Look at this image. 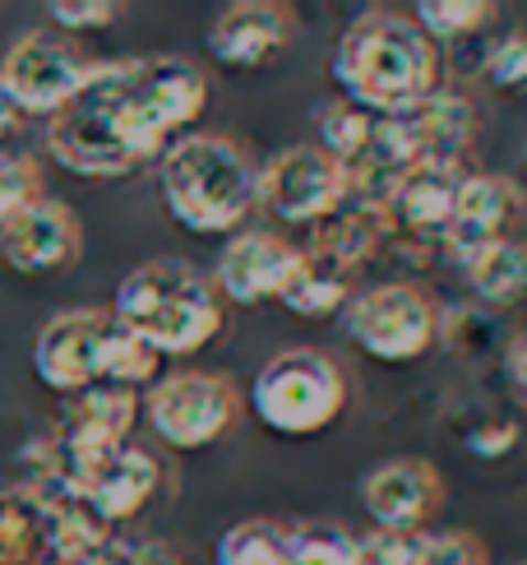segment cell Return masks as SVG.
I'll list each match as a JSON object with an SVG mask.
<instances>
[{
	"instance_id": "28",
	"label": "cell",
	"mask_w": 527,
	"mask_h": 565,
	"mask_svg": "<svg viewBox=\"0 0 527 565\" xmlns=\"http://www.w3.org/2000/svg\"><path fill=\"white\" fill-rule=\"evenodd\" d=\"M162 358L153 348H143L135 334H126L121 324H111L107 348H103V381L98 385H121V390H143L158 381Z\"/></svg>"
},
{
	"instance_id": "15",
	"label": "cell",
	"mask_w": 527,
	"mask_h": 565,
	"mask_svg": "<svg viewBox=\"0 0 527 565\" xmlns=\"http://www.w3.org/2000/svg\"><path fill=\"white\" fill-rule=\"evenodd\" d=\"M162 482H166V468L153 450L121 445V450H111L107 459L88 463L69 491H75L79 505H88L111 529V524H126V520H135V514L149 510L158 501Z\"/></svg>"
},
{
	"instance_id": "9",
	"label": "cell",
	"mask_w": 527,
	"mask_h": 565,
	"mask_svg": "<svg viewBox=\"0 0 527 565\" xmlns=\"http://www.w3.org/2000/svg\"><path fill=\"white\" fill-rule=\"evenodd\" d=\"M93 65L98 61H88V52L75 38H65L56 29H33L0 61V84L10 88V98L23 116H46V121H52L79 93Z\"/></svg>"
},
{
	"instance_id": "20",
	"label": "cell",
	"mask_w": 527,
	"mask_h": 565,
	"mask_svg": "<svg viewBox=\"0 0 527 565\" xmlns=\"http://www.w3.org/2000/svg\"><path fill=\"white\" fill-rule=\"evenodd\" d=\"M394 232L389 214H379V209H366L347 200L338 214H329L324 223H315V242H310V260L333 269V274H347L356 265H366L370 255L385 246V237Z\"/></svg>"
},
{
	"instance_id": "8",
	"label": "cell",
	"mask_w": 527,
	"mask_h": 565,
	"mask_svg": "<svg viewBox=\"0 0 527 565\" xmlns=\"http://www.w3.org/2000/svg\"><path fill=\"white\" fill-rule=\"evenodd\" d=\"M46 153L75 177H126L135 162L126 158L121 139L111 130V65H93L79 93L46 121Z\"/></svg>"
},
{
	"instance_id": "27",
	"label": "cell",
	"mask_w": 527,
	"mask_h": 565,
	"mask_svg": "<svg viewBox=\"0 0 527 565\" xmlns=\"http://www.w3.org/2000/svg\"><path fill=\"white\" fill-rule=\"evenodd\" d=\"M315 130H320L315 145H320L329 158L352 162L356 153L366 149V139H370V130H375V116L362 111V107H352V103H343V98H329V103L315 111Z\"/></svg>"
},
{
	"instance_id": "22",
	"label": "cell",
	"mask_w": 527,
	"mask_h": 565,
	"mask_svg": "<svg viewBox=\"0 0 527 565\" xmlns=\"http://www.w3.org/2000/svg\"><path fill=\"white\" fill-rule=\"evenodd\" d=\"M472 292L491 311H523L527 306V237H509L463 269Z\"/></svg>"
},
{
	"instance_id": "13",
	"label": "cell",
	"mask_w": 527,
	"mask_h": 565,
	"mask_svg": "<svg viewBox=\"0 0 527 565\" xmlns=\"http://www.w3.org/2000/svg\"><path fill=\"white\" fill-rule=\"evenodd\" d=\"M527 209V195L514 177H499V172H467L459 204H453V218L444 227L440 246L459 260L463 269L476 265L486 250H495L499 242L514 237V227Z\"/></svg>"
},
{
	"instance_id": "39",
	"label": "cell",
	"mask_w": 527,
	"mask_h": 565,
	"mask_svg": "<svg viewBox=\"0 0 527 565\" xmlns=\"http://www.w3.org/2000/svg\"><path fill=\"white\" fill-rule=\"evenodd\" d=\"M514 565H527V561H514Z\"/></svg>"
},
{
	"instance_id": "35",
	"label": "cell",
	"mask_w": 527,
	"mask_h": 565,
	"mask_svg": "<svg viewBox=\"0 0 527 565\" xmlns=\"http://www.w3.org/2000/svg\"><path fill=\"white\" fill-rule=\"evenodd\" d=\"M505 375H509V385L527 398V329L505 343Z\"/></svg>"
},
{
	"instance_id": "38",
	"label": "cell",
	"mask_w": 527,
	"mask_h": 565,
	"mask_svg": "<svg viewBox=\"0 0 527 565\" xmlns=\"http://www.w3.org/2000/svg\"><path fill=\"white\" fill-rule=\"evenodd\" d=\"M79 565H121V552H107V556H93V561H79Z\"/></svg>"
},
{
	"instance_id": "2",
	"label": "cell",
	"mask_w": 527,
	"mask_h": 565,
	"mask_svg": "<svg viewBox=\"0 0 527 565\" xmlns=\"http://www.w3.org/2000/svg\"><path fill=\"white\" fill-rule=\"evenodd\" d=\"M158 195L195 237H236L259 209V162L227 135L190 130L158 158Z\"/></svg>"
},
{
	"instance_id": "26",
	"label": "cell",
	"mask_w": 527,
	"mask_h": 565,
	"mask_svg": "<svg viewBox=\"0 0 527 565\" xmlns=\"http://www.w3.org/2000/svg\"><path fill=\"white\" fill-rule=\"evenodd\" d=\"M287 529L278 520H241L223 533L218 565H287Z\"/></svg>"
},
{
	"instance_id": "24",
	"label": "cell",
	"mask_w": 527,
	"mask_h": 565,
	"mask_svg": "<svg viewBox=\"0 0 527 565\" xmlns=\"http://www.w3.org/2000/svg\"><path fill=\"white\" fill-rule=\"evenodd\" d=\"M287 565H366L356 533L333 520H305L287 529Z\"/></svg>"
},
{
	"instance_id": "32",
	"label": "cell",
	"mask_w": 527,
	"mask_h": 565,
	"mask_svg": "<svg viewBox=\"0 0 527 565\" xmlns=\"http://www.w3.org/2000/svg\"><path fill=\"white\" fill-rule=\"evenodd\" d=\"M46 14L56 19V33H88V29H111L116 19L126 14V6L116 0H52Z\"/></svg>"
},
{
	"instance_id": "37",
	"label": "cell",
	"mask_w": 527,
	"mask_h": 565,
	"mask_svg": "<svg viewBox=\"0 0 527 565\" xmlns=\"http://www.w3.org/2000/svg\"><path fill=\"white\" fill-rule=\"evenodd\" d=\"M126 565V561H121ZM130 565H181V561H172V556H135Z\"/></svg>"
},
{
	"instance_id": "5",
	"label": "cell",
	"mask_w": 527,
	"mask_h": 565,
	"mask_svg": "<svg viewBox=\"0 0 527 565\" xmlns=\"http://www.w3.org/2000/svg\"><path fill=\"white\" fill-rule=\"evenodd\" d=\"M352 404V381L324 348H282L250 381V413L282 440H310L329 431Z\"/></svg>"
},
{
	"instance_id": "16",
	"label": "cell",
	"mask_w": 527,
	"mask_h": 565,
	"mask_svg": "<svg viewBox=\"0 0 527 565\" xmlns=\"http://www.w3.org/2000/svg\"><path fill=\"white\" fill-rule=\"evenodd\" d=\"M79 250H84V227L75 218V209L61 200L42 195L19 218L0 223V260L23 278L61 274L79 260Z\"/></svg>"
},
{
	"instance_id": "36",
	"label": "cell",
	"mask_w": 527,
	"mask_h": 565,
	"mask_svg": "<svg viewBox=\"0 0 527 565\" xmlns=\"http://www.w3.org/2000/svg\"><path fill=\"white\" fill-rule=\"evenodd\" d=\"M19 121H23V111L14 107V98H10V88L0 84V145H6V139L19 130Z\"/></svg>"
},
{
	"instance_id": "11",
	"label": "cell",
	"mask_w": 527,
	"mask_h": 565,
	"mask_svg": "<svg viewBox=\"0 0 527 565\" xmlns=\"http://www.w3.org/2000/svg\"><path fill=\"white\" fill-rule=\"evenodd\" d=\"M111 311L98 306H75V311H56L37 329L33 343V371L46 390L56 394H79L103 381V348L111 334Z\"/></svg>"
},
{
	"instance_id": "3",
	"label": "cell",
	"mask_w": 527,
	"mask_h": 565,
	"mask_svg": "<svg viewBox=\"0 0 527 565\" xmlns=\"http://www.w3.org/2000/svg\"><path fill=\"white\" fill-rule=\"evenodd\" d=\"M111 320L158 358H190L223 334L227 306L190 260H143L116 288Z\"/></svg>"
},
{
	"instance_id": "12",
	"label": "cell",
	"mask_w": 527,
	"mask_h": 565,
	"mask_svg": "<svg viewBox=\"0 0 527 565\" xmlns=\"http://www.w3.org/2000/svg\"><path fill=\"white\" fill-rule=\"evenodd\" d=\"M301 14L287 0H232L208 29V56L223 70H264L292 52Z\"/></svg>"
},
{
	"instance_id": "29",
	"label": "cell",
	"mask_w": 527,
	"mask_h": 565,
	"mask_svg": "<svg viewBox=\"0 0 527 565\" xmlns=\"http://www.w3.org/2000/svg\"><path fill=\"white\" fill-rule=\"evenodd\" d=\"M42 200V168L23 153H0V223L19 218Z\"/></svg>"
},
{
	"instance_id": "33",
	"label": "cell",
	"mask_w": 527,
	"mask_h": 565,
	"mask_svg": "<svg viewBox=\"0 0 527 565\" xmlns=\"http://www.w3.org/2000/svg\"><path fill=\"white\" fill-rule=\"evenodd\" d=\"M362 543V561L366 565H417L426 533H402V529H370L356 537Z\"/></svg>"
},
{
	"instance_id": "4",
	"label": "cell",
	"mask_w": 527,
	"mask_h": 565,
	"mask_svg": "<svg viewBox=\"0 0 527 565\" xmlns=\"http://www.w3.org/2000/svg\"><path fill=\"white\" fill-rule=\"evenodd\" d=\"M208 107V75L190 56H135L111 61V126L126 158L158 162L172 139L190 135V126Z\"/></svg>"
},
{
	"instance_id": "7",
	"label": "cell",
	"mask_w": 527,
	"mask_h": 565,
	"mask_svg": "<svg viewBox=\"0 0 527 565\" xmlns=\"http://www.w3.org/2000/svg\"><path fill=\"white\" fill-rule=\"evenodd\" d=\"M143 417L166 450L195 455L218 445L241 417V390L223 371H176L158 375L143 394Z\"/></svg>"
},
{
	"instance_id": "23",
	"label": "cell",
	"mask_w": 527,
	"mask_h": 565,
	"mask_svg": "<svg viewBox=\"0 0 527 565\" xmlns=\"http://www.w3.org/2000/svg\"><path fill=\"white\" fill-rule=\"evenodd\" d=\"M278 301L301 320H324V316H343V306L352 301V288H347L343 274L315 265L301 250V265H297L292 278H287V288L278 292Z\"/></svg>"
},
{
	"instance_id": "25",
	"label": "cell",
	"mask_w": 527,
	"mask_h": 565,
	"mask_svg": "<svg viewBox=\"0 0 527 565\" xmlns=\"http://www.w3.org/2000/svg\"><path fill=\"white\" fill-rule=\"evenodd\" d=\"M407 14L417 19V29L430 42L444 46V42H467L476 33H486L499 10L491 0H421V6L407 10Z\"/></svg>"
},
{
	"instance_id": "17",
	"label": "cell",
	"mask_w": 527,
	"mask_h": 565,
	"mask_svg": "<svg viewBox=\"0 0 527 565\" xmlns=\"http://www.w3.org/2000/svg\"><path fill=\"white\" fill-rule=\"evenodd\" d=\"M301 265V246L282 242L278 232H236L223 246L218 265H213V288H218L223 306H259V301H278L287 288V278Z\"/></svg>"
},
{
	"instance_id": "21",
	"label": "cell",
	"mask_w": 527,
	"mask_h": 565,
	"mask_svg": "<svg viewBox=\"0 0 527 565\" xmlns=\"http://www.w3.org/2000/svg\"><path fill=\"white\" fill-rule=\"evenodd\" d=\"M52 510L37 491L10 487L0 491V565H42Z\"/></svg>"
},
{
	"instance_id": "6",
	"label": "cell",
	"mask_w": 527,
	"mask_h": 565,
	"mask_svg": "<svg viewBox=\"0 0 527 565\" xmlns=\"http://www.w3.org/2000/svg\"><path fill=\"white\" fill-rule=\"evenodd\" d=\"M343 329L370 362L412 366L440 343L444 316L417 282H375L343 306Z\"/></svg>"
},
{
	"instance_id": "10",
	"label": "cell",
	"mask_w": 527,
	"mask_h": 565,
	"mask_svg": "<svg viewBox=\"0 0 527 565\" xmlns=\"http://www.w3.org/2000/svg\"><path fill=\"white\" fill-rule=\"evenodd\" d=\"M347 204V168L320 145H292L259 162V209L278 223L315 227Z\"/></svg>"
},
{
	"instance_id": "34",
	"label": "cell",
	"mask_w": 527,
	"mask_h": 565,
	"mask_svg": "<svg viewBox=\"0 0 527 565\" xmlns=\"http://www.w3.org/2000/svg\"><path fill=\"white\" fill-rule=\"evenodd\" d=\"M459 440H463V450L476 455V459H499V455H509L514 445H518V422H509V417H486L482 427L459 431Z\"/></svg>"
},
{
	"instance_id": "18",
	"label": "cell",
	"mask_w": 527,
	"mask_h": 565,
	"mask_svg": "<svg viewBox=\"0 0 527 565\" xmlns=\"http://www.w3.org/2000/svg\"><path fill=\"white\" fill-rule=\"evenodd\" d=\"M389 121L398 126L402 145L412 149L417 162H467V153L476 145V130H482L476 103L467 93H453V88H435L430 98L389 116Z\"/></svg>"
},
{
	"instance_id": "19",
	"label": "cell",
	"mask_w": 527,
	"mask_h": 565,
	"mask_svg": "<svg viewBox=\"0 0 527 565\" xmlns=\"http://www.w3.org/2000/svg\"><path fill=\"white\" fill-rule=\"evenodd\" d=\"M463 181H467V162H417L389 204V223L398 232H412V237L440 242L453 218V204H459Z\"/></svg>"
},
{
	"instance_id": "31",
	"label": "cell",
	"mask_w": 527,
	"mask_h": 565,
	"mask_svg": "<svg viewBox=\"0 0 527 565\" xmlns=\"http://www.w3.org/2000/svg\"><path fill=\"white\" fill-rule=\"evenodd\" d=\"M417 565H491V547L467 529L426 533V547H421Z\"/></svg>"
},
{
	"instance_id": "1",
	"label": "cell",
	"mask_w": 527,
	"mask_h": 565,
	"mask_svg": "<svg viewBox=\"0 0 527 565\" xmlns=\"http://www.w3.org/2000/svg\"><path fill=\"white\" fill-rule=\"evenodd\" d=\"M329 75L343 103L370 116H398L440 88L444 52L407 10H366L343 29Z\"/></svg>"
},
{
	"instance_id": "14",
	"label": "cell",
	"mask_w": 527,
	"mask_h": 565,
	"mask_svg": "<svg viewBox=\"0 0 527 565\" xmlns=\"http://www.w3.org/2000/svg\"><path fill=\"white\" fill-rule=\"evenodd\" d=\"M444 501H449V487L440 478V468L412 455L385 459L362 478V505L375 529L426 533V524L440 520Z\"/></svg>"
},
{
	"instance_id": "30",
	"label": "cell",
	"mask_w": 527,
	"mask_h": 565,
	"mask_svg": "<svg viewBox=\"0 0 527 565\" xmlns=\"http://www.w3.org/2000/svg\"><path fill=\"white\" fill-rule=\"evenodd\" d=\"M482 75L499 93H527V29H514L509 38L491 42Z\"/></svg>"
}]
</instances>
